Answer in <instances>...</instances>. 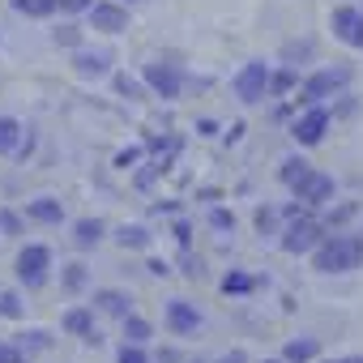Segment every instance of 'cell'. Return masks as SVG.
Segmentation results:
<instances>
[{"instance_id":"cell-32","label":"cell","mask_w":363,"mask_h":363,"mask_svg":"<svg viewBox=\"0 0 363 363\" xmlns=\"http://www.w3.org/2000/svg\"><path fill=\"white\" fill-rule=\"evenodd\" d=\"M86 282H90V269H86L82 261H69V265L60 269V286H65V291L77 295V291H86Z\"/></svg>"},{"instance_id":"cell-10","label":"cell","mask_w":363,"mask_h":363,"mask_svg":"<svg viewBox=\"0 0 363 363\" xmlns=\"http://www.w3.org/2000/svg\"><path fill=\"white\" fill-rule=\"evenodd\" d=\"M162 320H167V329H171L175 337H193V333L206 325V316H201L197 303H189V299H171L167 312H162Z\"/></svg>"},{"instance_id":"cell-19","label":"cell","mask_w":363,"mask_h":363,"mask_svg":"<svg viewBox=\"0 0 363 363\" xmlns=\"http://www.w3.org/2000/svg\"><path fill=\"white\" fill-rule=\"evenodd\" d=\"M167 171H171V162H167V158H154V154H150V158L141 162V171L133 175V184H137V189L145 193V189H154V184H158V179H162Z\"/></svg>"},{"instance_id":"cell-44","label":"cell","mask_w":363,"mask_h":363,"mask_svg":"<svg viewBox=\"0 0 363 363\" xmlns=\"http://www.w3.org/2000/svg\"><path fill=\"white\" fill-rule=\"evenodd\" d=\"M240 137H244V124H231V128H227V145H235Z\"/></svg>"},{"instance_id":"cell-27","label":"cell","mask_w":363,"mask_h":363,"mask_svg":"<svg viewBox=\"0 0 363 363\" xmlns=\"http://www.w3.org/2000/svg\"><path fill=\"white\" fill-rule=\"evenodd\" d=\"M120 325H124V342H133V346H145V342L154 337V325H150L145 316H137V312H128Z\"/></svg>"},{"instance_id":"cell-41","label":"cell","mask_w":363,"mask_h":363,"mask_svg":"<svg viewBox=\"0 0 363 363\" xmlns=\"http://www.w3.org/2000/svg\"><path fill=\"white\" fill-rule=\"evenodd\" d=\"M94 5H99V0H65V9H60V13H90Z\"/></svg>"},{"instance_id":"cell-35","label":"cell","mask_w":363,"mask_h":363,"mask_svg":"<svg viewBox=\"0 0 363 363\" xmlns=\"http://www.w3.org/2000/svg\"><path fill=\"white\" fill-rule=\"evenodd\" d=\"M206 223H210L214 231H223V235H231V231H235V210H227V206H214V210L206 214Z\"/></svg>"},{"instance_id":"cell-15","label":"cell","mask_w":363,"mask_h":363,"mask_svg":"<svg viewBox=\"0 0 363 363\" xmlns=\"http://www.w3.org/2000/svg\"><path fill=\"white\" fill-rule=\"evenodd\" d=\"M26 218H30V223H43V227H60V223H65V201H56V197H35V201H26Z\"/></svg>"},{"instance_id":"cell-50","label":"cell","mask_w":363,"mask_h":363,"mask_svg":"<svg viewBox=\"0 0 363 363\" xmlns=\"http://www.w3.org/2000/svg\"><path fill=\"white\" fill-rule=\"evenodd\" d=\"M124 5H137V0H124Z\"/></svg>"},{"instance_id":"cell-31","label":"cell","mask_w":363,"mask_h":363,"mask_svg":"<svg viewBox=\"0 0 363 363\" xmlns=\"http://www.w3.org/2000/svg\"><path fill=\"white\" fill-rule=\"evenodd\" d=\"M13 342H18L26 354H43V350H52V333H48V329H22Z\"/></svg>"},{"instance_id":"cell-42","label":"cell","mask_w":363,"mask_h":363,"mask_svg":"<svg viewBox=\"0 0 363 363\" xmlns=\"http://www.w3.org/2000/svg\"><path fill=\"white\" fill-rule=\"evenodd\" d=\"M145 269H150L154 278H167V274H171V265H167V261H158V257H150V265H145Z\"/></svg>"},{"instance_id":"cell-8","label":"cell","mask_w":363,"mask_h":363,"mask_svg":"<svg viewBox=\"0 0 363 363\" xmlns=\"http://www.w3.org/2000/svg\"><path fill=\"white\" fill-rule=\"evenodd\" d=\"M333 193H337V184H333V175H325V171H308L299 184L291 189V197H299L308 210H325V206H333Z\"/></svg>"},{"instance_id":"cell-34","label":"cell","mask_w":363,"mask_h":363,"mask_svg":"<svg viewBox=\"0 0 363 363\" xmlns=\"http://www.w3.org/2000/svg\"><path fill=\"white\" fill-rule=\"evenodd\" d=\"M0 316L5 320H22L26 316V303H22L18 291H0Z\"/></svg>"},{"instance_id":"cell-6","label":"cell","mask_w":363,"mask_h":363,"mask_svg":"<svg viewBox=\"0 0 363 363\" xmlns=\"http://www.w3.org/2000/svg\"><path fill=\"white\" fill-rule=\"evenodd\" d=\"M329 124H333V111H329L325 103H316V107H303V111L291 120V141H295L299 150H312V145H320V141H325Z\"/></svg>"},{"instance_id":"cell-33","label":"cell","mask_w":363,"mask_h":363,"mask_svg":"<svg viewBox=\"0 0 363 363\" xmlns=\"http://www.w3.org/2000/svg\"><path fill=\"white\" fill-rule=\"evenodd\" d=\"M0 235H5V240H22V235H26V214L0 210Z\"/></svg>"},{"instance_id":"cell-2","label":"cell","mask_w":363,"mask_h":363,"mask_svg":"<svg viewBox=\"0 0 363 363\" xmlns=\"http://www.w3.org/2000/svg\"><path fill=\"white\" fill-rule=\"evenodd\" d=\"M363 265V235H325L320 248L312 252V269L316 274H350Z\"/></svg>"},{"instance_id":"cell-28","label":"cell","mask_w":363,"mask_h":363,"mask_svg":"<svg viewBox=\"0 0 363 363\" xmlns=\"http://www.w3.org/2000/svg\"><path fill=\"white\" fill-rule=\"evenodd\" d=\"M116 94H120V99H133V103H141V99H150V86H145V77L116 73Z\"/></svg>"},{"instance_id":"cell-26","label":"cell","mask_w":363,"mask_h":363,"mask_svg":"<svg viewBox=\"0 0 363 363\" xmlns=\"http://www.w3.org/2000/svg\"><path fill=\"white\" fill-rule=\"evenodd\" d=\"M252 227H257V235H282V210L257 206V210H252Z\"/></svg>"},{"instance_id":"cell-18","label":"cell","mask_w":363,"mask_h":363,"mask_svg":"<svg viewBox=\"0 0 363 363\" xmlns=\"http://www.w3.org/2000/svg\"><path fill=\"white\" fill-rule=\"evenodd\" d=\"M282 359L286 363H312V359H320V342L316 337H291L282 346Z\"/></svg>"},{"instance_id":"cell-25","label":"cell","mask_w":363,"mask_h":363,"mask_svg":"<svg viewBox=\"0 0 363 363\" xmlns=\"http://www.w3.org/2000/svg\"><path fill=\"white\" fill-rule=\"evenodd\" d=\"M299 69L295 65H286V69H274V86H269V99H286V94H295L299 90Z\"/></svg>"},{"instance_id":"cell-4","label":"cell","mask_w":363,"mask_h":363,"mask_svg":"<svg viewBox=\"0 0 363 363\" xmlns=\"http://www.w3.org/2000/svg\"><path fill=\"white\" fill-rule=\"evenodd\" d=\"M269 86H274V65H265V60H248V65L231 77V90H235V99H240L244 107L269 99Z\"/></svg>"},{"instance_id":"cell-3","label":"cell","mask_w":363,"mask_h":363,"mask_svg":"<svg viewBox=\"0 0 363 363\" xmlns=\"http://www.w3.org/2000/svg\"><path fill=\"white\" fill-rule=\"evenodd\" d=\"M325 223L316 218V214H303V218H291V223H282V235H278V248L286 252V257H312L316 248H320V240H325Z\"/></svg>"},{"instance_id":"cell-47","label":"cell","mask_w":363,"mask_h":363,"mask_svg":"<svg viewBox=\"0 0 363 363\" xmlns=\"http://www.w3.org/2000/svg\"><path fill=\"white\" fill-rule=\"evenodd\" d=\"M342 363H363V354H346V359H342Z\"/></svg>"},{"instance_id":"cell-13","label":"cell","mask_w":363,"mask_h":363,"mask_svg":"<svg viewBox=\"0 0 363 363\" xmlns=\"http://www.w3.org/2000/svg\"><path fill=\"white\" fill-rule=\"evenodd\" d=\"M111 60H116V56L103 52V48H99V52H94V48H77V52H73V73L86 77V82H99V77L111 73Z\"/></svg>"},{"instance_id":"cell-17","label":"cell","mask_w":363,"mask_h":363,"mask_svg":"<svg viewBox=\"0 0 363 363\" xmlns=\"http://www.w3.org/2000/svg\"><path fill=\"white\" fill-rule=\"evenodd\" d=\"M103 235H107V223H103V218H77V223H73V248H82V252L94 248Z\"/></svg>"},{"instance_id":"cell-37","label":"cell","mask_w":363,"mask_h":363,"mask_svg":"<svg viewBox=\"0 0 363 363\" xmlns=\"http://www.w3.org/2000/svg\"><path fill=\"white\" fill-rule=\"evenodd\" d=\"M312 52H316V48H312V39H303V43H286V48H282V60H286V65H295V60H308ZM295 69H299V65H295Z\"/></svg>"},{"instance_id":"cell-49","label":"cell","mask_w":363,"mask_h":363,"mask_svg":"<svg viewBox=\"0 0 363 363\" xmlns=\"http://www.w3.org/2000/svg\"><path fill=\"white\" fill-rule=\"evenodd\" d=\"M261 363H286V359H261Z\"/></svg>"},{"instance_id":"cell-38","label":"cell","mask_w":363,"mask_h":363,"mask_svg":"<svg viewBox=\"0 0 363 363\" xmlns=\"http://www.w3.org/2000/svg\"><path fill=\"white\" fill-rule=\"evenodd\" d=\"M116 363H154V359L145 354V346H133V342H124V346L116 350Z\"/></svg>"},{"instance_id":"cell-11","label":"cell","mask_w":363,"mask_h":363,"mask_svg":"<svg viewBox=\"0 0 363 363\" xmlns=\"http://www.w3.org/2000/svg\"><path fill=\"white\" fill-rule=\"evenodd\" d=\"M86 18H90V30H103V35L128 30V5H124V0H99Z\"/></svg>"},{"instance_id":"cell-7","label":"cell","mask_w":363,"mask_h":363,"mask_svg":"<svg viewBox=\"0 0 363 363\" xmlns=\"http://www.w3.org/2000/svg\"><path fill=\"white\" fill-rule=\"evenodd\" d=\"M141 77H145V86H150V94L154 99H179L184 94V86H189V77H184V69L179 65H171V60H150L145 69H141Z\"/></svg>"},{"instance_id":"cell-24","label":"cell","mask_w":363,"mask_h":363,"mask_svg":"<svg viewBox=\"0 0 363 363\" xmlns=\"http://www.w3.org/2000/svg\"><path fill=\"white\" fill-rule=\"evenodd\" d=\"M145 150H150L154 158H167V162H175V154L184 150V137H179V133H167V137H145Z\"/></svg>"},{"instance_id":"cell-12","label":"cell","mask_w":363,"mask_h":363,"mask_svg":"<svg viewBox=\"0 0 363 363\" xmlns=\"http://www.w3.org/2000/svg\"><path fill=\"white\" fill-rule=\"evenodd\" d=\"M60 329L73 333V337H82L86 346H99V342H103V333H99V325H94V303H90V308H86V303L69 308V312L60 316Z\"/></svg>"},{"instance_id":"cell-39","label":"cell","mask_w":363,"mask_h":363,"mask_svg":"<svg viewBox=\"0 0 363 363\" xmlns=\"http://www.w3.org/2000/svg\"><path fill=\"white\" fill-rule=\"evenodd\" d=\"M30 354L18 346V342H0V363H26Z\"/></svg>"},{"instance_id":"cell-40","label":"cell","mask_w":363,"mask_h":363,"mask_svg":"<svg viewBox=\"0 0 363 363\" xmlns=\"http://www.w3.org/2000/svg\"><path fill=\"white\" fill-rule=\"evenodd\" d=\"M171 235H175L179 248H193V227H189L184 218H175V223H171Z\"/></svg>"},{"instance_id":"cell-30","label":"cell","mask_w":363,"mask_h":363,"mask_svg":"<svg viewBox=\"0 0 363 363\" xmlns=\"http://www.w3.org/2000/svg\"><path fill=\"white\" fill-rule=\"evenodd\" d=\"M52 43H56V48H73V52H77V48H86V30H82L77 22H60V26L52 30Z\"/></svg>"},{"instance_id":"cell-45","label":"cell","mask_w":363,"mask_h":363,"mask_svg":"<svg viewBox=\"0 0 363 363\" xmlns=\"http://www.w3.org/2000/svg\"><path fill=\"white\" fill-rule=\"evenodd\" d=\"M150 214H175V201H158V206H150Z\"/></svg>"},{"instance_id":"cell-20","label":"cell","mask_w":363,"mask_h":363,"mask_svg":"<svg viewBox=\"0 0 363 363\" xmlns=\"http://www.w3.org/2000/svg\"><path fill=\"white\" fill-rule=\"evenodd\" d=\"M308 171H312V162H308L303 154H286V158L278 162V179H282V184H286V189H295V184H299V179L308 175Z\"/></svg>"},{"instance_id":"cell-36","label":"cell","mask_w":363,"mask_h":363,"mask_svg":"<svg viewBox=\"0 0 363 363\" xmlns=\"http://www.w3.org/2000/svg\"><path fill=\"white\" fill-rule=\"evenodd\" d=\"M141 158H145V145H124V150L116 154V171H137Z\"/></svg>"},{"instance_id":"cell-29","label":"cell","mask_w":363,"mask_h":363,"mask_svg":"<svg viewBox=\"0 0 363 363\" xmlns=\"http://www.w3.org/2000/svg\"><path fill=\"white\" fill-rule=\"evenodd\" d=\"M354 214H359V201H337V206H325L320 223H325L329 231H337V227H346V223H350Z\"/></svg>"},{"instance_id":"cell-1","label":"cell","mask_w":363,"mask_h":363,"mask_svg":"<svg viewBox=\"0 0 363 363\" xmlns=\"http://www.w3.org/2000/svg\"><path fill=\"white\" fill-rule=\"evenodd\" d=\"M350 65H325V69H312L303 82H299V90H295V111H303V107H316V103H329L333 94H342L346 86H350Z\"/></svg>"},{"instance_id":"cell-46","label":"cell","mask_w":363,"mask_h":363,"mask_svg":"<svg viewBox=\"0 0 363 363\" xmlns=\"http://www.w3.org/2000/svg\"><path fill=\"white\" fill-rule=\"evenodd\" d=\"M218 363H248V354H244V350H231V354H223Z\"/></svg>"},{"instance_id":"cell-21","label":"cell","mask_w":363,"mask_h":363,"mask_svg":"<svg viewBox=\"0 0 363 363\" xmlns=\"http://www.w3.org/2000/svg\"><path fill=\"white\" fill-rule=\"evenodd\" d=\"M26 141V128H22V120H13V116H0V154H18V145Z\"/></svg>"},{"instance_id":"cell-16","label":"cell","mask_w":363,"mask_h":363,"mask_svg":"<svg viewBox=\"0 0 363 363\" xmlns=\"http://www.w3.org/2000/svg\"><path fill=\"white\" fill-rule=\"evenodd\" d=\"M116 244H120L124 252H150L154 235H150V227H141V223H124V227H116Z\"/></svg>"},{"instance_id":"cell-22","label":"cell","mask_w":363,"mask_h":363,"mask_svg":"<svg viewBox=\"0 0 363 363\" xmlns=\"http://www.w3.org/2000/svg\"><path fill=\"white\" fill-rule=\"evenodd\" d=\"M9 5H13V13H22V18H52V13L65 9V0H9Z\"/></svg>"},{"instance_id":"cell-5","label":"cell","mask_w":363,"mask_h":363,"mask_svg":"<svg viewBox=\"0 0 363 363\" xmlns=\"http://www.w3.org/2000/svg\"><path fill=\"white\" fill-rule=\"evenodd\" d=\"M13 278H18L26 291L48 286V278H52V248H48V244H26V248L18 252V261H13Z\"/></svg>"},{"instance_id":"cell-14","label":"cell","mask_w":363,"mask_h":363,"mask_svg":"<svg viewBox=\"0 0 363 363\" xmlns=\"http://www.w3.org/2000/svg\"><path fill=\"white\" fill-rule=\"evenodd\" d=\"M94 312H99V316H116V320H124V316L133 312V299H128V291L103 286V291H94Z\"/></svg>"},{"instance_id":"cell-23","label":"cell","mask_w":363,"mask_h":363,"mask_svg":"<svg viewBox=\"0 0 363 363\" xmlns=\"http://www.w3.org/2000/svg\"><path fill=\"white\" fill-rule=\"evenodd\" d=\"M265 278H257V274H244V269H231L223 282H218V291L223 295H248V291H257Z\"/></svg>"},{"instance_id":"cell-48","label":"cell","mask_w":363,"mask_h":363,"mask_svg":"<svg viewBox=\"0 0 363 363\" xmlns=\"http://www.w3.org/2000/svg\"><path fill=\"white\" fill-rule=\"evenodd\" d=\"M312 363H342V359H312Z\"/></svg>"},{"instance_id":"cell-9","label":"cell","mask_w":363,"mask_h":363,"mask_svg":"<svg viewBox=\"0 0 363 363\" xmlns=\"http://www.w3.org/2000/svg\"><path fill=\"white\" fill-rule=\"evenodd\" d=\"M329 30H333V39L346 43L350 52H363V5H359V9H354V5H337V9L329 13Z\"/></svg>"},{"instance_id":"cell-43","label":"cell","mask_w":363,"mask_h":363,"mask_svg":"<svg viewBox=\"0 0 363 363\" xmlns=\"http://www.w3.org/2000/svg\"><path fill=\"white\" fill-rule=\"evenodd\" d=\"M158 363H179V350H171V346H162V350H158Z\"/></svg>"}]
</instances>
